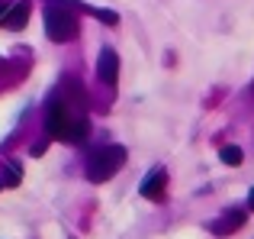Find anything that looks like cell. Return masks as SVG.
<instances>
[{
  "label": "cell",
  "mask_w": 254,
  "mask_h": 239,
  "mask_svg": "<svg viewBox=\"0 0 254 239\" xmlns=\"http://www.w3.org/2000/svg\"><path fill=\"white\" fill-rule=\"evenodd\" d=\"M45 129L52 132V136H58V139H64V142H84L87 139V120L84 117H77V114H71V107L68 104H62V101H55L49 107V114H45Z\"/></svg>",
  "instance_id": "1"
},
{
  "label": "cell",
  "mask_w": 254,
  "mask_h": 239,
  "mask_svg": "<svg viewBox=\"0 0 254 239\" xmlns=\"http://www.w3.org/2000/svg\"><path fill=\"white\" fill-rule=\"evenodd\" d=\"M126 162V149L123 145H100L90 158H87V178L90 181H110Z\"/></svg>",
  "instance_id": "2"
},
{
  "label": "cell",
  "mask_w": 254,
  "mask_h": 239,
  "mask_svg": "<svg viewBox=\"0 0 254 239\" xmlns=\"http://www.w3.org/2000/svg\"><path fill=\"white\" fill-rule=\"evenodd\" d=\"M45 32L52 42H71L77 36V19L64 6H49L45 10Z\"/></svg>",
  "instance_id": "3"
},
{
  "label": "cell",
  "mask_w": 254,
  "mask_h": 239,
  "mask_svg": "<svg viewBox=\"0 0 254 239\" xmlns=\"http://www.w3.org/2000/svg\"><path fill=\"white\" fill-rule=\"evenodd\" d=\"M97 75H100V81H103V84H110V88L119 81V55H116L113 49H103V52H100Z\"/></svg>",
  "instance_id": "4"
},
{
  "label": "cell",
  "mask_w": 254,
  "mask_h": 239,
  "mask_svg": "<svg viewBox=\"0 0 254 239\" xmlns=\"http://www.w3.org/2000/svg\"><path fill=\"white\" fill-rule=\"evenodd\" d=\"M164 188H168V171H164V168L151 171V175L142 181V194L148 197V201H161V197H164Z\"/></svg>",
  "instance_id": "5"
},
{
  "label": "cell",
  "mask_w": 254,
  "mask_h": 239,
  "mask_svg": "<svg viewBox=\"0 0 254 239\" xmlns=\"http://www.w3.org/2000/svg\"><path fill=\"white\" fill-rule=\"evenodd\" d=\"M26 23H29V3H26V0L13 3L10 10L0 16V26H6V29H23Z\"/></svg>",
  "instance_id": "6"
},
{
  "label": "cell",
  "mask_w": 254,
  "mask_h": 239,
  "mask_svg": "<svg viewBox=\"0 0 254 239\" xmlns=\"http://www.w3.org/2000/svg\"><path fill=\"white\" fill-rule=\"evenodd\" d=\"M242 223H245V214H242V210H232V214L222 217V223H216L212 230H216V233H235Z\"/></svg>",
  "instance_id": "7"
},
{
  "label": "cell",
  "mask_w": 254,
  "mask_h": 239,
  "mask_svg": "<svg viewBox=\"0 0 254 239\" xmlns=\"http://www.w3.org/2000/svg\"><path fill=\"white\" fill-rule=\"evenodd\" d=\"M219 158H222L225 165H242V158H245V152L238 149V145H225L222 152H219Z\"/></svg>",
  "instance_id": "8"
},
{
  "label": "cell",
  "mask_w": 254,
  "mask_h": 239,
  "mask_svg": "<svg viewBox=\"0 0 254 239\" xmlns=\"http://www.w3.org/2000/svg\"><path fill=\"white\" fill-rule=\"evenodd\" d=\"M90 13H93L97 19H103V23H110V26H116V23H119V16H116L113 10H90Z\"/></svg>",
  "instance_id": "9"
},
{
  "label": "cell",
  "mask_w": 254,
  "mask_h": 239,
  "mask_svg": "<svg viewBox=\"0 0 254 239\" xmlns=\"http://www.w3.org/2000/svg\"><path fill=\"white\" fill-rule=\"evenodd\" d=\"M19 178H23V171H19L16 165H10V168H6V184H19Z\"/></svg>",
  "instance_id": "10"
},
{
  "label": "cell",
  "mask_w": 254,
  "mask_h": 239,
  "mask_svg": "<svg viewBox=\"0 0 254 239\" xmlns=\"http://www.w3.org/2000/svg\"><path fill=\"white\" fill-rule=\"evenodd\" d=\"M45 149H49V142H45V139H42V142H36V145H32V155H42Z\"/></svg>",
  "instance_id": "11"
},
{
  "label": "cell",
  "mask_w": 254,
  "mask_h": 239,
  "mask_svg": "<svg viewBox=\"0 0 254 239\" xmlns=\"http://www.w3.org/2000/svg\"><path fill=\"white\" fill-rule=\"evenodd\" d=\"M248 207L254 210V188H251V194H248Z\"/></svg>",
  "instance_id": "12"
},
{
  "label": "cell",
  "mask_w": 254,
  "mask_h": 239,
  "mask_svg": "<svg viewBox=\"0 0 254 239\" xmlns=\"http://www.w3.org/2000/svg\"><path fill=\"white\" fill-rule=\"evenodd\" d=\"M0 16H3V3H0Z\"/></svg>",
  "instance_id": "13"
},
{
  "label": "cell",
  "mask_w": 254,
  "mask_h": 239,
  "mask_svg": "<svg viewBox=\"0 0 254 239\" xmlns=\"http://www.w3.org/2000/svg\"><path fill=\"white\" fill-rule=\"evenodd\" d=\"M0 188H3V184H0Z\"/></svg>",
  "instance_id": "14"
}]
</instances>
